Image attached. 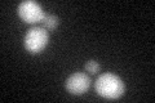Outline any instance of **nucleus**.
<instances>
[{
    "mask_svg": "<svg viewBox=\"0 0 155 103\" xmlns=\"http://www.w3.org/2000/svg\"><path fill=\"white\" fill-rule=\"evenodd\" d=\"M18 16L22 18L23 22L34 24V23L41 22L44 19L45 14L43 12V8L36 2L25 0V2L19 3L18 5Z\"/></svg>",
    "mask_w": 155,
    "mask_h": 103,
    "instance_id": "7ed1b4c3",
    "label": "nucleus"
},
{
    "mask_svg": "<svg viewBox=\"0 0 155 103\" xmlns=\"http://www.w3.org/2000/svg\"><path fill=\"white\" fill-rule=\"evenodd\" d=\"M43 23H44L47 30H54V28H57L58 24H60V19H58V17H56V16L47 14L44 17V19H43Z\"/></svg>",
    "mask_w": 155,
    "mask_h": 103,
    "instance_id": "39448f33",
    "label": "nucleus"
},
{
    "mask_svg": "<svg viewBox=\"0 0 155 103\" xmlns=\"http://www.w3.org/2000/svg\"><path fill=\"white\" fill-rule=\"evenodd\" d=\"M94 89L97 94L104 98L118 99L124 94V82L119 76L106 72L97 77L94 82Z\"/></svg>",
    "mask_w": 155,
    "mask_h": 103,
    "instance_id": "f257e3e1",
    "label": "nucleus"
},
{
    "mask_svg": "<svg viewBox=\"0 0 155 103\" xmlns=\"http://www.w3.org/2000/svg\"><path fill=\"white\" fill-rule=\"evenodd\" d=\"M48 41H49V34L44 27H31L25 36L23 45L31 54H38L48 45Z\"/></svg>",
    "mask_w": 155,
    "mask_h": 103,
    "instance_id": "f03ea898",
    "label": "nucleus"
},
{
    "mask_svg": "<svg viewBox=\"0 0 155 103\" xmlns=\"http://www.w3.org/2000/svg\"><path fill=\"white\" fill-rule=\"evenodd\" d=\"M91 86V79L88 75L83 72H75L71 76L67 77L65 82L66 90L71 93L72 95H81L89 89Z\"/></svg>",
    "mask_w": 155,
    "mask_h": 103,
    "instance_id": "20e7f679",
    "label": "nucleus"
},
{
    "mask_svg": "<svg viewBox=\"0 0 155 103\" xmlns=\"http://www.w3.org/2000/svg\"><path fill=\"white\" fill-rule=\"evenodd\" d=\"M84 67H85V71H88L89 73H92V75H94V73H97L100 71V65L96 61H88L85 63Z\"/></svg>",
    "mask_w": 155,
    "mask_h": 103,
    "instance_id": "423d86ee",
    "label": "nucleus"
}]
</instances>
